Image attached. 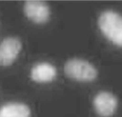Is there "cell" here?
<instances>
[{
    "label": "cell",
    "instance_id": "52a82bcc",
    "mask_svg": "<svg viewBox=\"0 0 122 117\" xmlns=\"http://www.w3.org/2000/svg\"><path fill=\"white\" fill-rule=\"evenodd\" d=\"M29 106L22 102H9L0 108V117H30Z\"/></svg>",
    "mask_w": 122,
    "mask_h": 117
},
{
    "label": "cell",
    "instance_id": "3957f363",
    "mask_svg": "<svg viewBox=\"0 0 122 117\" xmlns=\"http://www.w3.org/2000/svg\"><path fill=\"white\" fill-rule=\"evenodd\" d=\"M93 106L99 116L110 117L116 111L118 100L113 94L103 91L96 94L93 100Z\"/></svg>",
    "mask_w": 122,
    "mask_h": 117
},
{
    "label": "cell",
    "instance_id": "8992f818",
    "mask_svg": "<svg viewBox=\"0 0 122 117\" xmlns=\"http://www.w3.org/2000/svg\"><path fill=\"white\" fill-rule=\"evenodd\" d=\"M30 75L31 79L37 83H48L56 78L57 70L48 62H40L33 66Z\"/></svg>",
    "mask_w": 122,
    "mask_h": 117
},
{
    "label": "cell",
    "instance_id": "6da1fadb",
    "mask_svg": "<svg viewBox=\"0 0 122 117\" xmlns=\"http://www.w3.org/2000/svg\"><path fill=\"white\" fill-rule=\"evenodd\" d=\"M98 25L106 38L122 47V15L113 10H105L99 15Z\"/></svg>",
    "mask_w": 122,
    "mask_h": 117
},
{
    "label": "cell",
    "instance_id": "5b68a950",
    "mask_svg": "<svg viewBox=\"0 0 122 117\" xmlns=\"http://www.w3.org/2000/svg\"><path fill=\"white\" fill-rule=\"evenodd\" d=\"M26 16L32 22L44 24L48 20L51 15L49 6L41 1H29L24 6Z\"/></svg>",
    "mask_w": 122,
    "mask_h": 117
},
{
    "label": "cell",
    "instance_id": "7a4b0ae2",
    "mask_svg": "<svg viewBox=\"0 0 122 117\" xmlns=\"http://www.w3.org/2000/svg\"><path fill=\"white\" fill-rule=\"evenodd\" d=\"M64 72L69 78L82 82L94 81L97 70L92 63L81 59H72L65 63Z\"/></svg>",
    "mask_w": 122,
    "mask_h": 117
},
{
    "label": "cell",
    "instance_id": "277c9868",
    "mask_svg": "<svg viewBox=\"0 0 122 117\" xmlns=\"http://www.w3.org/2000/svg\"><path fill=\"white\" fill-rule=\"evenodd\" d=\"M22 48L20 40L15 37L5 38L0 43V66L7 67L15 61Z\"/></svg>",
    "mask_w": 122,
    "mask_h": 117
}]
</instances>
